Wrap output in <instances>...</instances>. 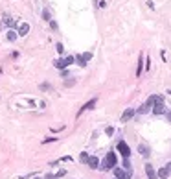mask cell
I'll list each match as a JSON object with an SVG mask.
<instances>
[{
    "mask_svg": "<svg viewBox=\"0 0 171 179\" xmlns=\"http://www.w3.org/2000/svg\"><path fill=\"white\" fill-rule=\"evenodd\" d=\"M118 166V157H116V151H109V153L105 155V159L101 161V170L103 172H109V170H112Z\"/></svg>",
    "mask_w": 171,
    "mask_h": 179,
    "instance_id": "6da1fadb",
    "label": "cell"
},
{
    "mask_svg": "<svg viewBox=\"0 0 171 179\" xmlns=\"http://www.w3.org/2000/svg\"><path fill=\"white\" fill-rule=\"evenodd\" d=\"M116 150L121 153V157H123V159H129V157H131V148L127 146L125 140H120L118 144H116Z\"/></svg>",
    "mask_w": 171,
    "mask_h": 179,
    "instance_id": "7a4b0ae2",
    "label": "cell"
},
{
    "mask_svg": "<svg viewBox=\"0 0 171 179\" xmlns=\"http://www.w3.org/2000/svg\"><path fill=\"white\" fill-rule=\"evenodd\" d=\"M112 172H114V179H131V175H129L123 168H120V166L112 168Z\"/></svg>",
    "mask_w": 171,
    "mask_h": 179,
    "instance_id": "3957f363",
    "label": "cell"
},
{
    "mask_svg": "<svg viewBox=\"0 0 171 179\" xmlns=\"http://www.w3.org/2000/svg\"><path fill=\"white\" fill-rule=\"evenodd\" d=\"M134 115H136V109H133V107H127L125 111H123V115H121V124L129 122V120H131Z\"/></svg>",
    "mask_w": 171,
    "mask_h": 179,
    "instance_id": "277c9868",
    "label": "cell"
},
{
    "mask_svg": "<svg viewBox=\"0 0 171 179\" xmlns=\"http://www.w3.org/2000/svg\"><path fill=\"white\" fill-rule=\"evenodd\" d=\"M151 111H153V115L160 116V115H166V113H167V109H166V104H155Z\"/></svg>",
    "mask_w": 171,
    "mask_h": 179,
    "instance_id": "5b68a950",
    "label": "cell"
},
{
    "mask_svg": "<svg viewBox=\"0 0 171 179\" xmlns=\"http://www.w3.org/2000/svg\"><path fill=\"white\" fill-rule=\"evenodd\" d=\"M151 109H153V105H151V104H147V102H145V104H142L138 109H136V115H147L149 111H151Z\"/></svg>",
    "mask_w": 171,
    "mask_h": 179,
    "instance_id": "8992f818",
    "label": "cell"
},
{
    "mask_svg": "<svg viewBox=\"0 0 171 179\" xmlns=\"http://www.w3.org/2000/svg\"><path fill=\"white\" fill-rule=\"evenodd\" d=\"M17 33H18V35H28V33H30V24L28 22H20Z\"/></svg>",
    "mask_w": 171,
    "mask_h": 179,
    "instance_id": "52a82bcc",
    "label": "cell"
},
{
    "mask_svg": "<svg viewBox=\"0 0 171 179\" xmlns=\"http://www.w3.org/2000/svg\"><path fill=\"white\" fill-rule=\"evenodd\" d=\"M145 174H147L149 179H158V177H156L155 168H153V164H149V163H145Z\"/></svg>",
    "mask_w": 171,
    "mask_h": 179,
    "instance_id": "ba28073f",
    "label": "cell"
},
{
    "mask_svg": "<svg viewBox=\"0 0 171 179\" xmlns=\"http://www.w3.org/2000/svg\"><path fill=\"white\" fill-rule=\"evenodd\" d=\"M87 164H88V168H92V170H96V168H99V159L98 157H88V161H87Z\"/></svg>",
    "mask_w": 171,
    "mask_h": 179,
    "instance_id": "9c48e42d",
    "label": "cell"
},
{
    "mask_svg": "<svg viewBox=\"0 0 171 179\" xmlns=\"http://www.w3.org/2000/svg\"><path fill=\"white\" fill-rule=\"evenodd\" d=\"M138 151H140V155H142V157H145V159H147L149 155H151V150H149L147 144H140V146H138Z\"/></svg>",
    "mask_w": 171,
    "mask_h": 179,
    "instance_id": "30bf717a",
    "label": "cell"
},
{
    "mask_svg": "<svg viewBox=\"0 0 171 179\" xmlns=\"http://www.w3.org/2000/svg\"><path fill=\"white\" fill-rule=\"evenodd\" d=\"M96 104H98V100H96V98H92L90 102H87V104H85L83 107L79 109V113H77V115H81L83 111H88V109H94V105H96Z\"/></svg>",
    "mask_w": 171,
    "mask_h": 179,
    "instance_id": "8fae6325",
    "label": "cell"
},
{
    "mask_svg": "<svg viewBox=\"0 0 171 179\" xmlns=\"http://www.w3.org/2000/svg\"><path fill=\"white\" fill-rule=\"evenodd\" d=\"M121 168H123L129 175H133V164H131V161H129V159H123V163H121Z\"/></svg>",
    "mask_w": 171,
    "mask_h": 179,
    "instance_id": "7c38bea8",
    "label": "cell"
},
{
    "mask_svg": "<svg viewBox=\"0 0 171 179\" xmlns=\"http://www.w3.org/2000/svg\"><path fill=\"white\" fill-rule=\"evenodd\" d=\"M171 174H169V172H167V168L166 166H164V168H160L158 172H156V177H160V179H167Z\"/></svg>",
    "mask_w": 171,
    "mask_h": 179,
    "instance_id": "4fadbf2b",
    "label": "cell"
},
{
    "mask_svg": "<svg viewBox=\"0 0 171 179\" xmlns=\"http://www.w3.org/2000/svg\"><path fill=\"white\" fill-rule=\"evenodd\" d=\"M53 65H55V68H59V70H65V68L68 67V65H66V59H63V57H61V59H57Z\"/></svg>",
    "mask_w": 171,
    "mask_h": 179,
    "instance_id": "5bb4252c",
    "label": "cell"
},
{
    "mask_svg": "<svg viewBox=\"0 0 171 179\" xmlns=\"http://www.w3.org/2000/svg\"><path fill=\"white\" fill-rule=\"evenodd\" d=\"M17 37H18L17 30H13V28H11V30H8V41H15Z\"/></svg>",
    "mask_w": 171,
    "mask_h": 179,
    "instance_id": "9a60e30c",
    "label": "cell"
},
{
    "mask_svg": "<svg viewBox=\"0 0 171 179\" xmlns=\"http://www.w3.org/2000/svg\"><path fill=\"white\" fill-rule=\"evenodd\" d=\"M76 61H77L79 67H87V59H85L83 54H81V56H76Z\"/></svg>",
    "mask_w": 171,
    "mask_h": 179,
    "instance_id": "2e32d148",
    "label": "cell"
},
{
    "mask_svg": "<svg viewBox=\"0 0 171 179\" xmlns=\"http://www.w3.org/2000/svg\"><path fill=\"white\" fill-rule=\"evenodd\" d=\"M142 68H143V56H140V59H138V67H136V76H140V74H142Z\"/></svg>",
    "mask_w": 171,
    "mask_h": 179,
    "instance_id": "e0dca14e",
    "label": "cell"
},
{
    "mask_svg": "<svg viewBox=\"0 0 171 179\" xmlns=\"http://www.w3.org/2000/svg\"><path fill=\"white\" fill-rule=\"evenodd\" d=\"M43 20H46V22H50L52 20V15H50V9H43Z\"/></svg>",
    "mask_w": 171,
    "mask_h": 179,
    "instance_id": "ac0fdd59",
    "label": "cell"
},
{
    "mask_svg": "<svg viewBox=\"0 0 171 179\" xmlns=\"http://www.w3.org/2000/svg\"><path fill=\"white\" fill-rule=\"evenodd\" d=\"M4 24H8V26H15V20H13L11 17L6 15V17H4Z\"/></svg>",
    "mask_w": 171,
    "mask_h": 179,
    "instance_id": "d6986e66",
    "label": "cell"
},
{
    "mask_svg": "<svg viewBox=\"0 0 171 179\" xmlns=\"http://www.w3.org/2000/svg\"><path fill=\"white\" fill-rule=\"evenodd\" d=\"M88 157H90V155H88L87 151H83V153H81V163H87V161H88Z\"/></svg>",
    "mask_w": 171,
    "mask_h": 179,
    "instance_id": "ffe728a7",
    "label": "cell"
},
{
    "mask_svg": "<svg viewBox=\"0 0 171 179\" xmlns=\"http://www.w3.org/2000/svg\"><path fill=\"white\" fill-rule=\"evenodd\" d=\"M65 59H66V65H72L74 61H76V57H74V56H68V57H65Z\"/></svg>",
    "mask_w": 171,
    "mask_h": 179,
    "instance_id": "44dd1931",
    "label": "cell"
},
{
    "mask_svg": "<svg viewBox=\"0 0 171 179\" xmlns=\"http://www.w3.org/2000/svg\"><path fill=\"white\" fill-rule=\"evenodd\" d=\"M50 28H52V30H57V22H55V20H53V19L50 20Z\"/></svg>",
    "mask_w": 171,
    "mask_h": 179,
    "instance_id": "7402d4cb",
    "label": "cell"
},
{
    "mask_svg": "<svg viewBox=\"0 0 171 179\" xmlns=\"http://www.w3.org/2000/svg\"><path fill=\"white\" fill-rule=\"evenodd\" d=\"M105 133H107V135H109V137H111V135H112V133H114V127H111V126H109V127H107V129H105Z\"/></svg>",
    "mask_w": 171,
    "mask_h": 179,
    "instance_id": "603a6c76",
    "label": "cell"
},
{
    "mask_svg": "<svg viewBox=\"0 0 171 179\" xmlns=\"http://www.w3.org/2000/svg\"><path fill=\"white\" fill-rule=\"evenodd\" d=\"M55 48H57V52H59V54H63V50H65V48H63V44H61V43H57V44H55Z\"/></svg>",
    "mask_w": 171,
    "mask_h": 179,
    "instance_id": "cb8c5ba5",
    "label": "cell"
},
{
    "mask_svg": "<svg viewBox=\"0 0 171 179\" xmlns=\"http://www.w3.org/2000/svg\"><path fill=\"white\" fill-rule=\"evenodd\" d=\"M53 140H57V139H55V137H48V139H44L43 142L46 144V142H53Z\"/></svg>",
    "mask_w": 171,
    "mask_h": 179,
    "instance_id": "d4e9b609",
    "label": "cell"
},
{
    "mask_svg": "<svg viewBox=\"0 0 171 179\" xmlns=\"http://www.w3.org/2000/svg\"><path fill=\"white\" fill-rule=\"evenodd\" d=\"M63 175H65V170H59V172H57V175H55V177H63Z\"/></svg>",
    "mask_w": 171,
    "mask_h": 179,
    "instance_id": "484cf974",
    "label": "cell"
},
{
    "mask_svg": "<svg viewBox=\"0 0 171 179\" xmlns=\"http://www.w3.org/2000/svg\"><path fill=\"white\" fill-rule=\"evenodd\" d=\"M166 118H167V122H171V111H167V113H166Z\"/></svg>",
    "mask_w": 171,
    "mask_h": 179,
    "instance_id": "4316f807",
    "label": "cell"
},
{
    "mask_svg": "<svg viewBox=\"0 0 171 179\" xmlns=\"http://www.w3.org/2000/svg\"><path fill=\"white\" fill-rule=\"evenodd\" d=\"M166 168H167V172H169V174H171V161H169V163L166 164Z\"/></svg>",
    "mask_w": 171,
    "mask_h": 179,
    "instance_id": "83f0119b",
    "label": "cell"
},
{
    "mask_svg": "<svg viewBox=\"0 0 171 179\" xmlns=\"http://www.w3.org/2000/svg\"><path fill=\"white\" fill-rule=\"evenodd\" d=\"M20 179H26V177H20Z\"/></svg>",
    "mask_w": 171,
    "mask_h": 179,
    "instance_id": "f1b7e54d",
    "label": "cell"
},
{
    "mask_svg": "<svg viewBox=\"0 0 171 179\" xmlns=\"http://www.w3.org/2000/svg\"><path fill=\"white\" fill-rule=\"evenodd\" d=\"M37 179H40V177H37Z\"/></svg>",
    "mask_w": 171,
    "mask_h": 179,
    "instance_id": "f546056e",
    "label": "cell"
}]
</instances>
